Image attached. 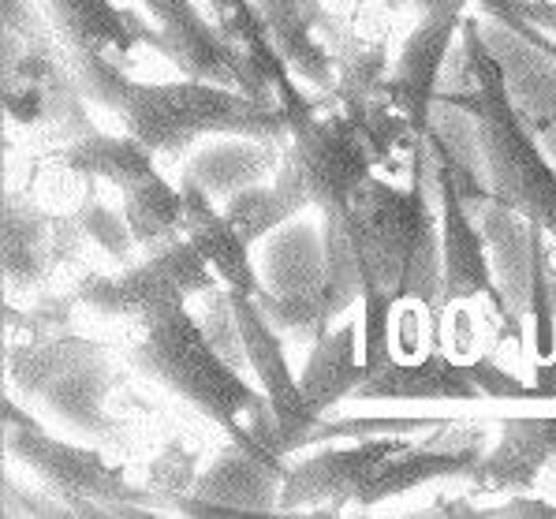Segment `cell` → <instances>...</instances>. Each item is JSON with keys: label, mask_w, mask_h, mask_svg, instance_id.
Instances as JSON below:
<instances>
[{"label": "cell", "mask_w": 556, "mask_h": 519, "mask_svg": "<svg viewBox=\"0 0 556 519\" xmlns=\"http://www.w3.org/2000/svg\"><path fill=\"white\" fill-rule=\"evenodd\" d=\"M254 4H258L265 30L288 67L311 87L329 90L337 83V56L329 46L337 23L325 12L321 0H254Z\"/></svg>", "instance_id": "obj_17"}, {"label": "cell", "mask_w": 556, "mask_h": 519, "mask_svg": "<svg viewBox=\"0 0 556 519\" xmlns=\"http://www.w3.org/2000/svg\"><path fill=\"white\" fill-rule=\"evenodd\" d=\"M556 389H538L516 381L497 363H452L438 352H426L410 363L384 359L370 367L355 400H542Z\"/></svg>", "instance_id": "obj_12"}, {"label": "cell", "mask_w": 556, "mask_h": 519, "mask_svg": "<svg viewBox=\"0 0 556 519\" xmlns=\"http://www.w3.org/2000/svg\"><path fill=\"white\" fill-rule=\"evenodd\" d=\"M404 4H418L426 12V8H430V0H389V8H404Z\"/></svg>", "instance_id": "obj_30"}, {"label": "cell", "mask_w": 556, "mask_h": 519, "mask_svg": "<svg viewBox=\"0 0 556 519\" xmlns=\"http://www.w3.org/2000/svg\"><path fill=\"white\" fill-rule=\"evenodd\" d=\"M90 246L109 254L116 266H135V251H142V246L135 243V232H131V225H127V217L116 214L105 202H98L93 194L83 206H75L72 214H56V246H53L56 269L79 262Z\"/></svg>", "instance_id": "obj_22"}, {"label": "cell", "mask_w": 556, "mask_h": 519, "mask_svg": "<svg viewBox=\"0 0 556 519\" xmlns=\"http://www.w3.org/2000/svg\"><path fill=\"white\" fill-rule=\"evenodd\" d=\"M549 236L556 240V225L549 228ZM545 300L556 306V269H549V266H545Z\"/></svg>", "instance_id": "obj_29"}, {"label": "cell", "mask_w": 556, "mask_h": 519, "mask_svg": "<svg viewBox=\"0 0 556 519\" xmlns=\"http://www.w3.org/2000/svg\"><path fill=\"white\" fill-rule=\"evenodd\" d=\"M127 367L142 378L157 381L184 404H191L202 419L228 433V441L251 445V419L262 415L269 396L243 378L236 363L213 344L205 326L187 311V303H161L147 318L135 321L127 340ZM285 445V441H280Z\"/></svg>", "instance_id": "obj_3"}, {"label": "cell", "mask_w": 556, "mask_h": 519, "mask_svg": "<svg viewBox=\"0 0 556 519\" xmlns=\"http://www.w3.org/2000/svg\"><path fill=\"white\" fill-rule=\"evenodd\" d=\"M288 448L277 438H258L251 445L228 441L194 486L173 501L184 516H239V512H280Z\"/></svg>", "instance_id": "obj_10"}, {"label": "cell", "mask_w": 556, "mask_h": 519, "mask_svg": "<svg viewBox=\"0 0 556 519\" xmlns=\"http://www.w3.org/2000/svg\"><path fill=\"white\" fill-rule=\"evenodd\" d=\"M482 516H556V505H545V501L530 497V493H519V497H508L504 505L482 508Z\"/></svg>", "instance_id": "obj_27"}, {"label": "cell", "mask_w": 556, "mask_h": 519, "mask_svg": "<svg viewBox=\"0 0 556 519\" xmlns=\"http://www.w3.org/2000/svg\"><path fill=\"white\" fill-rule=\"evenodd\" d=\"M8 389L41 412L64 419L90 438H116L119 422L109 415V396L119 389L113 355L90 337L67 329L8 333Z\"/></svg>", "instance_id": "obj_5"}, {"label": "cell", "mask_w": 556, "mask_h": 519, "mask_svg": "<svg viewBox=\"0 0 556 519\" xmlns=\"http://www.w3.org/2000/svg\"><path fill=\"white\" fill-rule=\"evenodd\" d=\"M501 441L470 467L475 497H519L538 486L556 445V415H511L497 422Z\"/></svg>", "instance_id": "obj_16"}, {"label": "cell", "mask_w": 556, "mask_h": 519, "mask_svg": "<svg viewBox=\"0 0 556 519\" xmlns=\"http://www.w3.org/2000/svg\"><path fill=\"white\" fill-rule=\"evenodd\" d=\"M124 217L135 232V243L147 254L161 251V246L184 240V191H176L165 176H153L147 183H135L124 191Z\"/></svg>", "instance_id": "obj_25"}, {"label": "cell", "mask_w": 556, "mask_h": 519, "mask_svg": "<svg viewBox=\"0 0 556 519\" xmlns=\"http://www.w3.org/2000/svg\"><path fill=\"white\" fill-rule=\"evenodd\" d=\"M430 161H433V183H438V199H441V269H444L441 306L448 311L456 303L485 300L501 314L504 326L511 329V337H519V318H511L497 280H493L485 243L467 214V199L456 183V157L441 142V135L433 131H430Z\"/></svg>", "instance_id": "obj_11"}, {"label": "cell", "mask_w": 556, "mask_h": 519, "mask_svg": "<svg viewBox=\"0 0 556 519\" xmlns=\"http://www.w3.org/2000/svg\"><path fill=\"white\" fill-rule=\"evenodd\" d=\"M56 214L27 194L4 199V284L8 292H34L56 274Z\"/></svg>", "instance_id": "obj_20"}, {"label": "cell", "mask_w": 556, "mask_h": 519, "mask_svg": "<svg viewBox=\"0 0 556 519\" xmlns=\"http://www.w3.org/2000/svg\"><path fill=\"white\" fill-rule=\"evenodd\" d=\"M46 20L67 53H98L127 61L139 41L153 46L157 30L139 23L116 0H41Z\"/></svg>", "instance_id": "obj_18"}, {"label": "cell", "mask_w": 556, "mask_h": 519, "mask_svg": "<svg viewBox=\"0 0 556 519\" xmlns=\"http://www.w3.org/2000/svg\"><path fill=\"white\" fill-rule=\"evenodd\" d=\"M142 8L157 20V41H153V49H157L165 61H173L187 79L220 83V87H232L239 93H251V98H258V101L280 105L273 83L262 79V75L228 46V38L217 30L210 12L202 15V8L194 4V0H142Z\"/></svg>", "instance_id": "obj_13"}, {"label": "cell", "mask_w": 556, "mask_h": 519, "mask_svg": "<svg viewBox=\"0 0 556 519\" xmlns=\"http://www.w3.org/2000/svg\"><path fill=\"white\" fill-rule=\"evenodd\" d=\"M467 41V90L441 93V105H456L475 116L478 127V153L485 165L490 199L501 210L523 217L527 225L549 228L556 225V173L538 150L534 135L527 131L516 101L508 90V75L497 56L485 49L478 20H464Z\"/></svg>", "instance_id": "obj_4"}, {"label": "cell", "mask_w": 556, "mask_h": 519, "mask_svg": "<svg viewBox=\"0 0 556 519\" xmlns=\"http://www.w3.org/2000/svg\"><path fill=\"white\" fill-rule=\"evenodd\" d=\"M467 4H475V0H430V8L426 12H467Z\"/></svg>", "instance_id": "obj_28"}, {"label": "cell", "mask_w": 556, "mask_h": 519, "mask_svg": "<svg viewBox=\"0 0 556 519\" xmlns=\"http://www.w3.org/2000/svg\"><path fill=\"white\" fill-rule=\"evenodd\" d=\"M4 453L12 464H23L27 471L38 474L46 490L60 505H67L72 516L101 519L161 512L157 493L131 486L127 474L116 464H109L98 448L67 445V441L53 438L12 396H4Z\"/></svg>", "instance_id": "obj_6"}, {"label": "cell", "mask_w": 556, "mask_h": 519, "mask_svg": "<svg viewBox=\"0 0 556 519\" xmlns=\"http://www.w3.org/2000/svg\"><path fill=\"white\" fill-rule=\"evenodd\" d=\"M459 27H464L459 12H422L392 72L366 101L363 127L378 165H396L400 153H410L422 139H430V109L441 98V64Z\"/></svg>", "instance_id": "obj_7"}, {"label": "cell", "mask_w": 556, "mask_h": 519, "mask_svg": "<svg viewBox=\"0 0 556 519\" xmlns=\"http://www.w3.org/2000/svg\"><path fill=\"white\" fill-rule=\"evenodd\" d=\"M220 284L205 254L191 240H176L147 254L119 274H87L75 284L79 306L109 321H139L161 303H187L194 295H210Z\"/></svg>", "instance_id": "obj_9"}, {"label": "cell", "mask_w": 556, "mask_h": 519, "mask_svg": "<svg viewBox=\"0 0 556 519\" xmlns=\"http://www.w3.org/2000/svg\"><path fill=\"white\" fill-rule=\"evenodd\" d=\"M228 292H232V288H228ZM232 314H236L239 337H243V347H247V367L262 381V393L269 396L273 412H277L288 453H299V448L311 445V433L318 430L321 415L306 404L303 385H299V378H292L280 333L273 329V321L265 318L258 295L232 292Z\"/></svg>", "instance_id": "obj_15"}, {"label": "cell", "mask_w": 556, "mask_h": 519, "mask_svg": "<svg viewBox=\"0 0 556 519\" xmlns=\"http://www.w3.org/2000/svg\"><path fill=\"white\" fill-rule=\"evenodd\" d=\"M549 467H553V474H556V445H553V459H549Z\"/></svg>", "instance_id": "obj_31"}, {"label": "cell", "mask_w": 556, "mask_h": 519, "mask_svg": "<svg viewBox=\"0 0 556 519\" xmlns=\"http://www.w3.org/2000/svg\"><path fill=\"white\" fill-rule=\"evenodd\" d=\"M79 87L93 105L109 109L127 135L153 153H184L202 135H236L254 142H288V113L273 101L205 79L139 83L113 56L67 53Z\"/></svg>", "instance_id": "obj_2"}, {"label": "cell", "mask_w": 556, "mask_h": 519, "mask_svg": "<svg viewBox=\"0 0 556 519\" xmlns=\"http://www.w3.org/2000/svg\"><path fill=\"white\" fill-rule=\"evenodd\" d=\"M355 340H358L355 321H340L329 337L311 344V359H306L303 374H299V385H303L306 404H311L321 419L332 404L355 396V389L363 385L366 374H370L366 363H355Z\"/></svg>", "instance_id": "obj_23"}, {"label": "cell", "mask_w": 556, "mask_h": 519, "mask_svg": "<svg viewBox=\"0 0 556 519\" xmlns=\"http://www.w3.org/2000/svg\"><path fill=\"white\" fill-rule=\"evenodd\" d=\"M179 191H184V206H187L184 236L205 254V262H210L213 274L220 277V284L232 288V292L258 295L262 277H258V269L251 266V254H247L251 246L243 243V236L236 232V225L225 217V210L213 206L205 183L187 173L184 183H179Z\"/></svg>", "instance_id": "obj_19"}, {"label": "cell", "mask_w": 556, "mask_h": 519, "mask_svg": "<svg viewBox=\"0 0 556 519\" xmlns=\"http://www.w3.org/2000/svg\"><path fill=\"white\" fill-rule=\"evenodd\" d=\"M153 157H157V153L127 131L124 135H101V131L79 135V139L64 142V147H56L49 153V161L64 168V173L83 176V180L116 183L119 191L161 176V168Z\"/></svg>", "instance_id": "obj_21"}, {"label": "cell", "mask_w": 556, "mask_h": 519, "mask_svg": "<svg viewBox=\"0 0 556 519\" xmlns=\"http://www.w3.org/2000/svg\"><path fill=\"white\" fill-rule=\"evenodd\" d=\"M490 20H523L556 38V0H475Z\"/></svg>", "instance_id": "obj_26"}, {"label": "cell", "mask_w": 556, "mask_h": 519, "mask_svg": "<svg viewBox=\"0 0 556 519\" xmlns=\"http://www.w3.org/2000/svg\"><path fill=\"white\" fill-rule=\"evenodd\" d=\"M404 438L370 433L355 441L352 448H318L288 464L285 490H280V512H314V516H340L358 505L366 482L381 467Z\"/></svg>", "instance_id": "obj_14"}, {"label": "cell", "mask_w": 556, "mask_h": 519, "mask_svg": "<svg viewBox=\"0 0 556 519\" xmlns=\"http://www.w3.org/2000/svg\"><path fill=\"white\" fill-rule=\"evenodd\" d=\"M314 105L288 121V150L285 161L299 173L311 206L321 214L340 210L348 199L374 176L378 157L366 139V105H348L321 90L311 98Z\"/></svg>", "instance_id": "obj_8"}, {"label": "cell", "mask_w": 556, "mask_h": 519, "mask_svg": "<svg viewBox=\"0 0 556 519\" xmlns=\"http://www.w3.org/2000/svg\"><path fill=\"white\" fill-rule=\"evenodd\" d=\"M407 187L370 176L340 210L325 214L321 269L348 306L363 300V363L378 367L389 355V321L396 306L422 303L441 314V217H433L426 173L430 139L407 153Z\"/></svg>", "instance_id": "obj_1"}, {"label": "cell", "mask_w": 556, "mask_h": 519, "mask_svg": "<svg viewBox=\"0 0 556 519\" xmlns=\"http://www.w3.org/2000/svg\"><path fill=\"white\" fill-rule=\"evenodd\" d=\"M303 206H311V194H306V187L299 180L295 168L288 165V161H280L273 187L251 183V187H243V191H236L232 199L225 202V217L236 225V232L243 236V243L254 246L277 225L292 220Z\"/></svg>", "instance_id": "obj_24"}]
</instances>
